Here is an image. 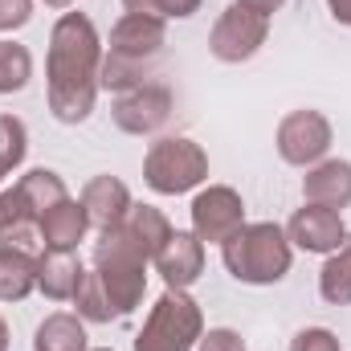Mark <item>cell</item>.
Instances as JSON below:
<instances>
[{
    "label": "cell",
    "instance_id": "cell-1",
    "mask_svg": "<svg viewBox=\"0 0 351 351\" xmlns=\"http://www.w3.org/2000/svg\"><path fill=\"white\" fill-rule=\"evenodd\" d=\"M102 70V37L86 12H62L49 33L45 53V98L58 123H86L98 98Z\"/></svg>",
    "mask_w": 351,
    "mask_h": 351
},
{
    "label": "cell",
    "instance_id": "cell-2",
    "mask_svg": "<svg viewBox=\"0 0 351 351\" xmlns=\"http://www.w3.org/2000/svg\"><path fill=\"white\" fill-rule=\"evenodd\" d=\"M221 262L245 286H274V282H282L290 274L294 245H290V237H286L282 225L254 221V225H241L221 245Z\"/></svg>",
    "mask_w": 351,
    "mask_h": 351
},
{
    "label": "cell",
    "instance_id": "cell-3",
    "mask_svg": "<svg viewBox=\"0 0 351 351\" xmlns=\"http://www.w3.org/2000/svg\"><path fill=\"white\" fill-rule=\"evenodd\" d=\"M94 274L114 306V315H131L139 302H143V290H147V258L127 241V233L114 225L98 237L94 245Z\"/></svg>",
    "mask_w": 351,
    "mask_h": 351
},
{
    "label": "cell",
    "instance_id": "cell-4",
    "mask_svg": "<svg viewBox=\"0 0 351 351\" xmlns=\"http://www.w3.org/2000/svg\"><path fill=\"white\" fill-rule=\"evenodd\" d=\"M204 335V311L188 290H164L135 335V351H196Z\"/></svg>",
    "mask_w": 351,
    "mask_h": 351
},
{
    "label": "cell",
    "instance_id": "cell-5",
    "mask_svg": "<svg viewBox=\"0 0 351 351\" xmlns=\"http://www.w3.org/2000/svg\"><path fill=\"white\" fill-rule=\"evenodd\" d=\"M143 180L160 196H184L208 180V152L188 135H164L143 156Z\"/></svg>",
    "mask_w": 351,
    "mask_h": 351
},
{
    "label": "cell",
    "instance_id": "cell-6",
    "mask_svg": "<svg viewBox=\"0 0 351 351\" xmlns=\"http://www.w3.org/2000/svg\"><path fill=\"white\" fill-rule=\"evenodd\" d=\"M265 37H269V16H262V12H254V8H245V4L233 0V4L217 16V25H213V33H208V49H213L217 62L241 66V62H250V58L262 49Z\"/></svg>",
    "mask_w": 351,
    "mask_h": 351
},
{
    "label": "cell",
    "instance_id": "cell-7",
    "mask_svg": "<svg viewBox=\"0 0 351 351\" xmlns=\"http://www.w3.org/2000/svg\"><path fill=\"white\" fill-rule=\"evenodd\" d=\"M331 143H335V131L323 110H290L278 123V156L290 168H315L319 160H327Z\"/></svg>",
    "mask_w": 351,
    "mask_h": 351
},
{
    "label": "cell",
    "instance_id": "cell-8",
    "mask_svg": "<svg viewBox=\"0 0 351 351\" xmlns=\"http://www.w3.org/2000/svg\"><path fill=\"white\" fill-rule=\"evenodd\" d=\"M192 233L204 241V245H225L241 225H245V200L237 188L229 184H208L196 192L192 200Z\"/></svg>",
    "mask_w": 351,
    "mask_h": 351
},
{
    "label": "cell",
    "instance_id": "cell-9",
    "mask_svg": "<svg viewBox=\"0 0 351 351\" xmlns=\"http://www.w3.org/2000/svg\"><path fill=\"white\" fill-rule=\"evenodd\" d=\"M110 119L127 135H156L172 119V90L156 86V82H143V86L127 90V94L114 98Z\"/></svg>",
    "mask_w": 351,
    "mask_h": 351
},
{
    "label": "cell",
    "instance_id": "cell-10",
    "mask_svg": "<svg viewBox=\"0 0 351 351\" xmlns=\"http://www.w3.org/2000/svg\"><path fill=\"white\" fill-rule=\"evenodd\" d=\"M168 45V21L143 16V12H123L119 25L110 29V58L131 62V66H152Z\"/></svg>",
    "mask_w": 351,
    "mask_h": 351
},
{
    "label": "cell",
    "instance_id": "cell-11",
    "mask_svg": "<svg viewBox=\"0 0 351 351\" xmlns=\"http://www.w3.org/2000/svg\"><path fill=\"white\" fill-rule=\"evenodd\" d=\"M348 225H343V213H335V208H323V204H302L294 217H290V225H286V237H290V245H298V250H306V254H335L343 241H348Z\"/></svg>",
    "mask_w": 351,
    "mask_h": 351
},
{
    "label": "cell",
    "instance_id": "cell-12",
    "mask_svg": "<svg viewBox=\"0 0 351 351\" xmlns=\"http://www.w3.org/2000/svg\"><path fill=\"white\" fill-rule=\"evenodd\" d=\"M156 274L168 290H188L204 274V241L192 229H176L172 241L156 254Z\"/></svg>",
    "mask_w": 351,
    "mask_h": 351
},
{
    "label": "cell",
    "instance_id": "cell-13",
    "mask_svg": "<svg viewBox=\"0 0 351 351\" xmlns=\"http://www.w3.org/2000/svg\"><path fill=\"white\" fill-rule=\"evenodd\" d=\"M86 229H90V217L82 208V200H74V196L58 200L37 221V237L45 241V250H74L78 254V245L86 241Z\"/></svg>",
    "mask_w": 351,
    "mask_h": 351
},
{
    "label": "cell",
    "instance_id": "cell-14",
    "mask_svg": "<svg viewBox=\"0 0 351 351\" xmlns=\"http://www.w3.org/2000/svg\"><path fill=\"white\" fill-rule=\"evenodd\" d=\"M302 200L343 213L351 204V164L348 160H319L315 168H306V176H302Z\"/></svg>",
    "mask_w": 351,
    "mask_h": 351
},
{
    "label": "cell",
    "instance_id": "cell-15",
    "mask_svg": "<svg viewBox=\"0 0 351 351\" xmlns=\"http://www.w3.org/2000/svg\"><path fill=\"white\" fill-rule=\"evenodd\" d=\"M131 204L135 200H131V192H127V184L119 176H94V180H86V188H82V208H86L90 225L98 233L114 229L127 217Z\"/></svg>",
    "mask_w": 351,
    "mask_h": 351
},
{
    "label": "cell",
    "instance_id": "cell-16",
    "mask_svg": "<svg viewBox=\"0 0 351 351\" xmlns=\"http://www.w3.org/2000/svg\"><path fill=\"white\" fill-rule=\"evenodd\" d=\"M82 262L74 250H45L37 258V290L49 298V302H70L78 294V282H82Z\"/></svg>",
    "mask_w": 351,
    "mask_h": 351
},
{
    "label": "cell",
    "instance_id": "cell-17",
    "mask_svg": "<svg viewBox=\"0 0 351 351\" xmlns=\"http://www.w3.org/2000/svg\"><path fill=\"white\" fill-rule=\"evenodd\" d=\"M119 229L127 233V241L147 258V262H156V254L172 241V221L156 208V204H131L127 208V217L119 221Z\"/></svg>",
    "mask_w": 351,
    "mask_h": 351
},
{
    "label": "cell",
    "instance_id": "cell-18",
    "mask_svg": "<svg viewBox=\"0 0 351 351\" xmlns=\"http://www.w3.org/2000/svg\"><path fill=\"white\" fill-rule=\"evenodd\" d=\"M37 250L0 241V302H25L37 290Z\"/></svg>",
    "mask_w": 351,
    "mask_h": 351
},
{
    "label": "cell",
    "instance_id": "cell-19",
    "mask_svg": "<svg viewBox=\"0 0 351 351\" xmlns=\"http://www.w3.org/2000/svg\"><path fill=\"white\" fill-rule=\"evenodd\" d=\"M33 351H86V323L70 311L45 315V323L33 335Z\"/></svg>",
    "mask_w": 351,
    "mask_h": 351
},
{
    "label": "cell",
    "instance_id": "cell-20",
    "mask_svg": "<svg viewBox=\"0 0 351 351\" xmlns=\"http://www.w3.org/2000/svg\"><path fill=\"white\" fill-rule=\"evenodd\" d=\"M319 294L331 306H351V233L335 254H327L319 269Z\"/></svg>",
    "mask_w": 351,
    "mask_h": 351
},
{
    "label": "cell",
    "instance_id": "cell-21",
    "mask_svg": "<svg viewBox=\"0 0 351 351\" xmlns=\"http://www.w3.org/2000/svg\"><path fill=\"white\" fill-rule=\"evenodd\" d=\"M16 188L25 192V200L33 204V213H37V221H41V213L45 208H53L58 200H66L70 192H66V180L53 172V168H33V172H25L16 180Z\"/></svg>",
    "mask_w": 351,
    "mask_h": 351
},
{
    "label": "cell",
    "instance_id": "cell-22",
    "mask_svg": "<svg viewBox=\"0 0 351 351\" xmlns=\"http://www.w3.org/2000/svg\"><path fill=\"white\" fill-rule=\"evenodd\" d=\"M33 78V53L16 41H0V94H16Z\"/></svg>",
    "mask_w": 351,
    "mask_h": 351
},
{
    "label": "cell",
    "instance_id": "cell-23",
    "mask_svg": "<svg viewBox=\"0 0 351 351\" xmlns=\"http://www.w3.org/2000/svg\"><path fill=\"white\" fill-rule=\"evenodd\" d=\"M74 306H78V319H82V323H110V319H119L94 269H86V274H82L78 294H74Z\"/></svg>",
    "mask_w": 351,
    "mask_h": 351
},
{
    "label": "cell",
    "instance_id": "cell-24",
    "mask_svg": "<svg viewBox=\"0 0 351 351\" xmlns=\"http://www.w3.org/2000/svg\"><path fill=\"white\" fill-rule=\"evenodd\" d=\"M29 156V131L16 114H0V176L16 172Z\"/></svg>",
    "mask_w": 351,
    "mask_h": 351
},
{
    "label": "cell",
    "instance_id": "cell-25",
    "mask_svg": "<svg viewBox=\"0 0 351 351\" xmlns=\"http://www.w3.org/2000/svg\"><path fill=\"white\" fill-rule=\"evenodd\" d=\"M37 225V213H33V204L25 200V192L12 184V188H4L0 192V237L4 233H12V229H33Z\"/></svg>",
    "mask_w": 351,
    "mask_h": 351
},
{
    "label": "cell",
    "instance_id": "cell-26",
    "mask_svg": "<svg viewBox=\"0 0 351 351\" xmlns=\"http://www.w3.org/2000/svg\"><path fill=\"white\" fill-rule=\"evenodd\" d=\"M204 0H123L127 12H143V16H160V21H184L192 12H200Z\"/></svg>",
    "mask_w": 351,
    "mask_h": 351
},
{
    "label": "cell",
    "instance_id": "cell-27",
    "mask_svg": "<svg viewBox=\"0 0 351 351\" xmlns=\"http://www.w3.org/2000/svg\"><path fill=\"white\" fill-rule=\"evenodd\" d=\"M290 351H343V348H339L335 331H327V327H302L290 339Z\"/></svg>",
    "mask_w": 351,
    "mask_h": 351
},
{
    "label": "cell",
    "instance_id": "cell-28",
    "mask_svg": "<svg viewBox=\"0 0 351 351\" xmlns=\"http://www.w3.org/2000/svg\"><path fill=\"white\" fill-rule=\"evenodd\" d=\"M196 351H245V339L233 331V327H208L200 335Z\"/></svg>",
    "mask_w": 351,
    "mask_h": 351
},
{
    "label": "cell",
    "instance_id": "cell-29",
    "mask_svg": "<svg viewBox=\"0 0 351 351\" xmlns=\"http://www.w3.org/2000/svg\"><path fill=\"white\" fill-rule=\"evenodd\" d=\"M33 21V0H0V33L25 29Z\"/></svg>",
    "mask_w": 351,
    "mask_h": 351
},
{
    "label": "cell",
    "instance_id": "cell-30",
    "mask_svg": "<svg viewBox=\"0 0 351 351\" xmlns=\"http://www.w3.org/2000/svg\"><path fill=\"white\" fill-rule=\"evenodd\" d=\"M237 4H245V8H254V12H262V16H274L286 0H237Z\"/></svg>",
    "mask_w": 351,
    "mask_h": 351
},
{
    "label": "cell",
    "instance_id": "cell-31",
    "mask_svg": "<svg viewBox=\"0 0 351 351\" xmlns=\"http://www.w3.org/2000/svg\"><path fill=\"white\" fill-rule=\"evenodd\" d=\"M327 8H331V16H335L339 25L351 29V0H327Z\"/></svg>",
    "mask_w": 351,
    "mask_h": 351
},
{
    "label": "cell",
    "instance_id": "cell-32",
    "mask_svg": "<svg viewBox=\"0 0 351 351\" xmlns=\"http://www.w3.org/2000/svg\"><path fill=\"white\" fill-rule=\"evenodd\" d=\"M0 351H8V323H4V315H0Z\"/></svg>",
    "mask_w": 351,
    "mask_h": 351
},
{
    "label": "cell",
    "instance_id": "cell-33",
    "mask_svg": "<svg viewBox=\"0 0 351 351\" xmlns=\"http://www.w3.org/2000/svg\"><path fill=\"white\" fill-rule=\"evenodd\" d=\"M45 4H49V8H70L74 0H45Z\"/></svg>",
    "mask_w": 351,
    "mask_h": 351
},
{
    "label": "cell",
    "instance_id": "cell-34",
    "mask_svg": "<svg viewBox=\"0 0 351 351\" xmlns=\"http://www.w3.org/2000/svg\"><path fill=\"white\" fill-rule=\"evenodd\" d=\"M86 351H110V348H86Z\"/></svg>",
    "mask_w": 351,
    "mask_h": 351
},
{
    "label": "cell",
    "instance_id": "cell-35",
    "mask_svg": "<svg viewBox=\"0 0 351 351\" xmlns=\"http://www.w3.org/2000/svg\"><path fill=\"white\" fill-rule=\"evenodd\" d=\"M0 180H4V176H0Z\"/></svg>",
    "mask_w": 351,
    "mask_h": 351
}]
</instances>
